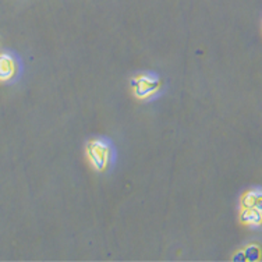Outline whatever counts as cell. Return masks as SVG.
Returning <instances> with one entry per match:
<instances>
[{
	"instance_id": "1",
	"label": "cell",
	"mask_w": 262,
	"mask_h": 262,
	"mask_svg": "<svg viewBox=\"0 0 262 262\" xmlns=\"http://www.w3.org/2000/svg\"><path fill=\"white\" fill-rule=\"evenodd\" d=\"M86 158H88L90 165L95 170H105L109 163V158H111L109 145L102 140H94L86 145Z\"/></svg>"
},
{
	"instance_id": "2",
	"label": "cell",
	"mask_w": 262,
	"mask_h": 262,
	"mask_svg": "<svg viewBox=\"0 0 262 262\" xmlns=\"http://www.w3.org/2000/svg\"><path fill=\"white\" fill-rule=\"evenodd\" d=\"M131 84H133V91L137 98H144V99L152 96L161 88V82L157 77L148 76V74L138 76L133 80Z\"/></svg>"
},
{
	"instance_id": "3",
	"label": "cell",
	"mask_w": 262,
	"mask_h": 262,
	"mask_svg": "<svg viewBox=\"0 0 262 262\" xmlns=\"http://www.w3.org/2000/svg\"><path fill=\"white\" fill-rule=\"evenodd\" d=\"M240 221L247 226L257 227L262 225V211L255 208H244L242 207L240 211Z\"/></svg>"
},
{
	"instance_id": "4",
	"label": "cell",
	"mask_w": 262,
	"mask_h": 262,
	"mask_svg": "<svg viewBox=\"0 0 262 262\" xmlns=\"http://www.w3.org/2000/svg\"><path fill=\"white\" fill-rule=\"evenodd\" d=\"M15 74V63L13 57L7 53H3L0 57V78L2 81L10 80Z\"/></svg>"
},
{
	"instance_id": "5",
	"label": "cell",
	"mask_w": 262,
	"mask_h": 262,
	"mask_svg": "<svg viewBox=\"0 0 262 262\" xmlns=\"http://www.w3.org/2000/svg\"><path fill=\"white\" fill-rule=\"evenodd\" d=\"M242 207L262 211V190H250L242 198Z\"/></svg>"
}]
</instances>
